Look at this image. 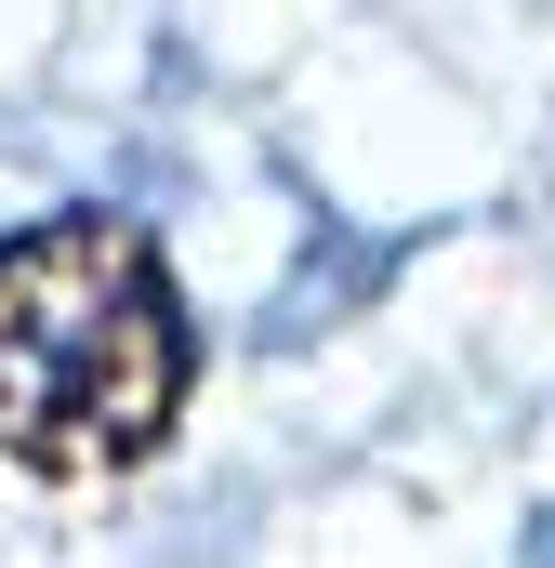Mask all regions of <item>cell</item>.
<instances>
[{
    "label": "cell",
    "mask_w": 555,
    "mask_h": 568,
    "mask_svg": "<svg viewBox=\"0 0 555 568\" xmlns=\"http://www.w3.org/2000/svg\"><path fill=\"white\" fill-rule=\"evenodd\" d=\"M199 397V331L159 239L120 212H40L0 239V463L93 489L172 449Z\"/></svg>",
    "instance_id": "obj_1"
}]
</instances>
